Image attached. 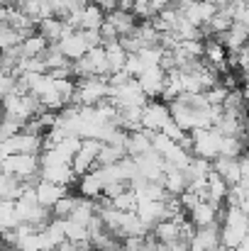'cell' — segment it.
Wrapping results in <instances>:
<instances>
[{
    "label": "cell",
    "instance_id": "39",
    "mask_svg": "<svg viewBox=\"0 0 249 251\" xmlns=\"http://www.w3.org/2000/svg\"><path fill=\"white\" fill-rule=\"evenodd\" d=\"M137 205H139V198H137V193L132 188L127 193H122L120 198L112 200V207L120 210V212H137Z\"/></svg>",
    "mask_w": 249,
    "mask_h": 251
},
{
    "label": "cell",
    "instance_id": "1",
    "mask_svg": "<svg viewBox=\"0 0 249 251\" xmlns=\"http://www.w3.org/2000/svg\"><path fill=\"white\" fill-rule=\"evenodd\" d=\"M220 222H222L220 225V242H222V247L237 251L249 237L247 212L240 205H227L222 210V215H220Z\"/></svg>",
    "mask_w": 249,
    "mask_h": 251
},
{
    "label": "cell",
    "instance_id": "7",
    "mask_svg": "<svg viewBox=\"0 0 249 251\" xmlns=\"http://www.w3.org/2000/svg\"><path fill=\"white\" fill-rule=\"evenodd\" d=\"M171 105L166 102H157V100H149L142 110V127L149 129V132H164V127L171 122Z\"/></svg>",
    "mask_w": 249,
    "mask_h": 251
},
{
    "label": "cell",
    "instance_id": "21",
    "mask_svg": "<svg viewBox=\"0 0 249 251\" xmlns=\"http://www.w3.org/2000/svg\"><path fill=\"white\" fill-rule=\"evenodd\" d=\"M227 59H230V51L225 49V44L220 39H208L205 42V61L218 74H227Z\"/></svg>",
    "mask_w": 249,
    "mask_h": 251
},
{
    "label": "cell",
    "instance_id": "34",
    "mask_svg": "<svg viewBox=\"0 0 249 251\" xmlns=\"http://www.w3.org/2000/svg\"><path fill=\"white\" fill-rule=\"evenodd\" d=\"M127 149L125 147H115V144H103L100 154H98V166H112V164H120L122 159H127ZM95 166V168H98Z\"/></svg>",
    "mask_w": 249,
    "mask_h": 251
},
{
    "label": "cell",
    "instance_id": "25",
    "mask_svg": "<svg viewBox=\"0 0 249 251\" xmlns=\"http://www.w3.org/2000/svg\"><path fill=\"white\" fill-rule=\"evenodd\" d=\"M152 139H154V132H149V129L132 132L130 139H127V154H130L132 159H137V156L152 151V149H154V142H152Z\"/></svg>",
    "mask_w": 249,
    "mask_h": 251
},
{
    "label": "cell",
    "instance_id": "4",
    "mask_svg": "<svg viewBox=\"0 0 249 251\" xmlns=\"http://www.w3.org/2000/svg\"><path fill=\"white\" fill-rule=\"evenodd\" d=\"M191 134H193V156H200V159H208V161L220 159L225 134H220L215 127L198 129V132H191Z\"/></svg>",
    "mask_w": 249,
    "mask_h": 251
},
{
    "label": "cell",
    "instance_id": "11",
    "mask_svg": "<svg viewBox=\"0 0 249 251\" xmlns=\"http://www.w3.org/2000/svg\"><path fill=\"white\" fill-rule=\"evenodd\" d=\"M166 78H168V74H166L162 66H149L137 81H139L142 90H144V95H147L149 100H157V98L164 95Z\"/></svg>",
    "mask_w": 249,
    "mask_h": 251
},
{
    "label": "cell",
    "instance_id": "45",
    "mask_svg": "<svg viewBox=\"0 0 249 251\" xmlns=\"http://www.w3.org/2000/svg\"><path fill=\"white\" fill-rule=\"evenodd\" d=\"M17 81H20V76L2 71V78H0V90H2V98H7V95L17 93Z\"/></svg>",
    "mask_w": 249,
    "mask_h": 251
},
{
    "label": "cell",
    "instance_id": "17",
    "mask_svg": "<svg viewBox=\"0 0 249 251\" xmlns=\"http://www.w3.org/2000/svg\"><path fill=\"white\" fill-rule=\"evenodd\" d=\"M69 195V188L66 185H59V183H49V180H39L37 183V200L42 207H49L54 210V205Z\"/></svg>",
    "mask_w": 249,
    "mask_h": 251
},
{
    "label": "cell",
    "instance_id": "40",
    "mask_svg": "<svg viewBox=\"0 0 249 251\" xmlns=\"http://www.w3.org/2000/svg\"><path fill=\"white\" fill-rule=\"evenodd\" d=\"M76 202H79V195H66V198H61L56 205H54V217L56 220H69L71 215H74V210H76Z\"/></svg>",
    "mask_w": 249,
    "mask_h": 251
},
{
    "label": "cell",
    "instance_id": "22",
    "mask_svg": "<svg viewBox=\"0 0 249 251\" xmlns=\"http://www.w3.org/2000/svg\"><path fill=\"white\" fill-rule=\"evenodd\" d=\"M69 32H71V27H69L66 20H61V17H47V20L39 22V34H42L49 44H59Z\"/></svg>",
    "mask_w": 249,
    "mask_h": 251
},
{
    "label": "cell",
    "instance_id": "27",
    "mask_svg": "<svg viewBox=\"0 0 249 251\" xmlns=\"http://www.w3.org/2000/svg\"><path fill=\"white\" fill-rule=\"evenodd\" d=\"M205 198H208L210 202H215V205H222V202L230 198V183H227L222 176H218L215 171H213L210 178H208V193H205Z\"/></svg>",
    "mask_w": 249,
    "mask_h": 251
},
{
    "label": "cell",
    "instance_id": "6",
    "mask_svg": "<svg viewBox=\"0 0 249 251\" xmlns=\"http://www.w3.org/2000/svg\"><path fill=\"white\" fill-rule=\"evenodd\" d=\"M0 149H2V156H15V154H37V156H42V151H44V137L20 132V134L5 139L0 144Z\"/></svg>",
    "mask_w": 249,
    "mask_h": 251
},
{
    "label": "cell",
    "instance_id": "2",
    "mask_svg": "<svg viewBox=\"0 0 249 251\" xmlns=\"http://www.w3.org/2000/svg\"><path fill=\"white\" fill-rule=\"evenodd\" d=\"M110 100V83L108 78H81L76 85V100L74 105H81V107H98L103 102Z\"/></svg>",
    "mask_w": 249,
    "mask_h": 251
},
{
    "label": "cell",
    "instance_id": "37",
    "mask_svg": "<svg viewBox=\"0 0 249 251\" xmlns=\"http://www.w3.org/2000/svg\"><path fill=\"white\" fill-rule=\"evenodd\" d=\"M25 39H27V37H25L22 32H17V29H12V27H7V25L0 27V47H2V51L22 47Z\"/></svg>",
    "mask_w": 249,
    "mask_h": 251
},
{
    "label": "cell",
    "instance_id": "3",
    "mask_svg": "<svg viewBox=\"0 0 249 251\" xmlns=\"http://www.w3.org/2000/svg\"><path fill=\"white\" fill-rule=\"evenodd\" d=\"M110 102H112L117 110H130V107H144V105L149 102V98L144 95L139 81L132 78L130 83L117 85V88L110 85Z\"/></svg>",
    "mask_w": 249,
    "mask_h": 251
},
{
    "label": "cell",
    "instance_id": "20",
    "mask_svg": "<svg viewBox=\"0 0 249 251\" xmlns=\"http://www.w3.org/2000/svg\"><path fill=\"white\" fill-rule=\"evenodd\" d=\"M108 22H112V27L117 29V34H120V39L122 37H130V34H135L137 32V27H139V22H137V15L132 12V10H112V12H108Z\"/></svg>",
    "mask_w": 249,
    "mask_h": 251
},
{
    "label": "cell",
    "instance_id": "32",
    "mask_svg": "<svg viewBox=\"0 0 249 251\" xmlns=\"http://www.w3.org/2000/svg\"><path fill=\"white\" fill-rule=\"evenodd\" d=\"M81 144H83V139H79V137H66V139L56 142L54 154H56V156H59L64 164H74L76 154L81 151Z\"/></svg>",
    "mask_w": 249,
    "mask_h": 251
},
{
    "label": "cell",
    "instance_id": "43",
    "mask_svg": "<svg viewBox=\"0 0 249 251\" xmlns=\"http://www.w3.org/2000/svg\"><path fill=\"white\" fill-rule=\"evenodd\" d=\"M230 93H232V90H230L227 85L218 83L215 88H210L205 95H208V102H210L213 107H222V105H225V100L230 98Z\"/></svg>",
    "mask_w": 249,
    "mask_h": 251
},
{
    "label": "cell",
    "instance_id": "46",
    "mask_svg": "<svg viewBox=\"0 0 249 251\" xmlns=\"http://www.w3.org/2000/svg\"><path fill=\"white\" fill-rule=\"evenodd\" d=\"M164 134L168 137V139H173V142H178V144H181V142L186 139V134H191V132H183V129H181V127H178L173 120H171V122L164 127Z\"/></svg>",
    "mask_w": 249,
    "mask_h": 251
},
{
    "label": "cell",
    "instance_id": "36",
    "mask_svg": "<svg viewBox=\"0 0 249 251\" xmlns=\"http://www.w3.org/2000/svg\"><path fill=\"white\" fill-rule=\"evenodd\" d=\"M64 229H66V239L69 242H76V244L90 242V229L85 225H81V222H76V220H64Z\"/></svg>",
    "mask_w": 249,
    "mask_h": 251
},
{
    "label": "cell",
    "instance_id": "33",
    "mask_svg": "<svg viewBox=\"0 0 249 251\" xmlns=\"http://www.w3.org/2000/svg\"><path fill=\"white\" fill-rule=\"evenodd\" d=\"M108 20V12L98 5H83V22H81V29H100Z\"/></svg>",
    "mask_w": 249,
    "mask_h": 251
},
{
    "label": "cell",
    "instance_id": "50",
    "mask_svg": "<svg viewBox=\"0 0 249 251\" xmlns=\"http://www.w3.org/2000/svg\"><path fill=\"white\" fill-rule=\"evenodd\" d=\"M205 2H210V5H215L218 10H222V7H225V5H227L230 0H205Z\"/></svg>",
    "mask_w": 249,
    "mask_h": 251
},
{
    "label": "cell",
    "instance_id": "30",
    "mask_svg": "<svg viewBox=\"0 0 249 251\" xmlns=\"http://www.w3.org/2000/svg\"><path fill=\"white\" fill-rule=\"evenodd\" d=\"M152 234H154V239L162 242V244H176V242H183V239H181V225L173 222V220L159 222V225L152 229Z\"/></svg>",
    "mask_w": 249,
    "mask_h": 251
},
{
    "label": "cell",
    "instance_id": "12",
    "mask_svg": "<svg viewBox=\"0 0 249 251\" xmlns=\"http://www.w3.org/2000/svg\"><path fill=\"white\" fill-rule=\"evenodd\" d=\"M137 215L149 229H154L159 222L168 220V205H166V200H139Z\"/></svg>",
    "mask_w": 249,
    "mask_h": 251
},
{
    "label": "cell",
    "instance_id": "10",
    "mask_svg": "<svg viewBox=\"0 0 249 251\" xmlns=\"http://www.w3.org/2000/svg\"><path fill=\"white\" fill-rule=\"evenodd\" d=\"M59 49H61V54L69 59V61H81L83 56L90 51V47H88V39H85V34H83V29H71L59 44H56Z\"/></svg>",
    "mask_w": 249,
    "mask_h": 251
},
{
    "label": "cell",
    "instance_id": "29",
    "mask_svg": "<svg viewBox=\"0 0 249 251\" xmlns=\"http://www.w3.org/2000/svg\"><path fill=\"white\" fill-rule=\"evenodd\" d=\"M20 225H22V217H20L17 202L2 200L0 202V227H2V232H15Z\"/></svg>",
    "mask_w": 249,
    "mask_h": 251
},
{
    "label": "cell",
    "instance_id": "51",
    "mask_svg": "<svg viewBox=\"0 0 249 251\" xmlns=\"http://www.w3.org/2000/svg\"><path fill=\"white\" fill-rule=\"evenodd\" d=\"M247 156H249V147H247Z\"/></svg>",
    "mask_w": 249,
    "mask_h": 251
},
{
    "label": "cell",
    "instance_id": "19",
    "mask_svg": "<svg viewBox=\"0 0 249 251\" xmlns=\"http://www.w3.org/2000/svg\"><path fill=\"white\" fill-rule=\"evenodd\" d=\"M164 188L171 198H181L188 188H191V180H188V173L181 171V168H173L166 164V173H164Z\"/></svg>",
    "mask_w": 249,
    "mask_h": 251
},
{
    "label": "cell",
    "instance_id": "26",
    "mask_svg": "<svg viewBox=\"0 0 249 251\" xmlns=\"http://www.w3.org/2000/svg\"><path fill=\"white\" fill-rule=\"evenodd\" d=\"M25 180L12 176V173H2V180H0V198L2 200H12L17 202L22 195H25Z\"/></svg>",
    "mask_w": 249,
    "mask_h": 251
},
{
    "label": "cell",
    "instance_id": "24",
    "mask_svg": "<svg viewBox=\"0 0 249 251\" xmlns=\"http://www.w3.org/2000/svg\"><path fill=\"white\" fill-rule=\"evenodd\" d=\"M103 193H105V183L98 176V171H90V173H85V176L79 178V195L81 198L98 200V198H103Z\"/></svg>",
    "mask_w": 249,
    "mask_h": 251
},
{
    "label": "cell",
    "instance_id": "5",
    "mask_svg": "<svg viewBox=\"0 0 249 251\" xmlns=\"http://www.w3.org/2000/svg\"><path fill=\"white\" fill-rule=\"evenodd\" d=\"M42 171V159L37 154H15V156H2V173H12L22 180L37 178Z\"/></svg>",
    "mask_w": 249,
    "mask_h": 251
},
{
    "label": "cell",
    "instance_id": "31",
    "mask_svg": "<svg viewBox=\"0 0 249 251\" xmlns=\"http://www.w3.org/2000/svg\"><path fill=\"white\" fill-rule=\"evenodd\" d=\"M49 47H52V44H49L39 32H34L32 37H27V39L22 42V59H37V56H44Z\"/></svg>",
    "mask_w": 249,
    "mask_h": 251
},
{
    "label": "cell",
    "instance_id": "44",
    "mask_svg": "<svg viewBox=\"0 0 249 251\" xmlns=\"http://www.w3.org/2000/svg\"><path fill=\"white\" fill-rule=\"evenodd\" d=\"M22 129H25V125H22L20 120H15V117H7V115H5V122H2V132H0V137H2V142H5V139H10V137L20 134Z\"/></svg>",
    "mask_w": 249,
    "mask_h": 251
},
{
    "label": "cell",
    "instance_id": "23",
    "mask_svg": "<svg viewBox=\"0 0 249 251\" xmlns=\"http://www.w3.org/2000/svg\"><path fill=\"white\" fill-rule=\"evenodd\" d=\"M213 168H215L218 176H222L230 183V188L237 185V183H242V164H240V159H225V156H220V159L213 161Z\"/></svg>",
    "mask_w": 249,
    "mask_h": 251
},
{
    "label": "cell",
    "instance_id": "15",
    "mask_svg": "<svg viewBox=\"0 0 249 251\" xmlns=\"http://www.w3.org/2000/svg\"><path fill=\"white\" fill-rule=\"evenodd\" d=\"M220 242V225H210V227H195V234L191 239V251H213L218 249Z\"/></svg>",
    "mask_w": 249,
    "mask_h": 251
},
{
    "label": "cell",
    "instance_id": "28",
    "mask_svg": "<svg viewBox=\"0 0 249 251\" xmlns=\"http://www.w3.org/2000/svg\"><path fill=\"white\" fill-rule=\"evenodd\" d=\"M105 51H108L110 76H112V74H120V71H125L130 54H127V49H125V47L120 44V39H117V42H110V44H105Z\"/></svg>",
    "mask_w": 249,
    "mask_h": 251
},
{
    "label": "cell",
    "instance_id": "49",
    "mask_svg": "<svg viewBox=\"0 0 249 251\" xmlns=\"http://www.w3.org/2000/svg\"><path fill=\"white\" fill-rule=\"evenodd\" d=\"M56 251H81V249H79V244H76V242H64Z\"/></svg>",
    "mask_w": 249,
    "mask_h": 251
},
{
    "label": "cell",
    "instance_id": "38",
    "mask_svg": "<svg viewBox=\"0 0 249 251\" xmlns=\"http://www.w3.org/2000/svg\"><path fill=\"white\" fill-rule=\"evenodd\" d=\"M232 25H235V20H232L225 10H218V15L210 20V25H208V27L213 29V34H215V37H222L225 32H230V29H232Z\"/></svg>",
    "mask_w": 249,
    "mask_h": 251
},
{
    "label": "cell",
    "instance_id": "16",
    "mask_svg": "<svg viewBox=\"0 0 249 251\" xmlns=\"http://www.w3.org/2000/svg\"><path fill=\"white\" fill-rule=\"evenodd\" d=\"M220 215H222L220 205H215V202H210V200H203L195 210L188 212V220H191L195 227H210V225H218V222H220Z\"/></svg>",
    "mask_w": 249,
    "mask_h": 251
},
{
    "label": "cell",
    "instance_id": "18",
    "mask_svg": "<svg viewBox=\"0 0 249 251\" xmlns=\"http://www.w3.org/2000/svg\"><path fill=\"white\" fill-rule=\"evenodd\" d=\"M220 42L225 44V49H227L230 54H240V51H245L247 44H249V27L247 25H242V22H235L232 29L225 32V34L220 37Z\"/></svg>",
    "mask_w": 249,
    "mask_h": 251
},
{
    "label": "cell",
    "instance_id": "9",
    "mask_svg": "<svg viewBox=\"0 0 249 251\" xmlns=\"http://www.w3.org/2000/svg\"><path fill=\"white\" fill-rule=\"evenodd\" d=\"M100 149H103V142H95V139H83L81 151L76 154V159H74V164H71L79 178H81V176H85V173H90V171H95Z\"/></svg>",
    "mask_w": 249,
    "mask_h": 251
},
{
    "label": "cell",
    "instance_id": "35",
    "mask_svg": "<svg viewBox=\"0 0 249 251\" xmlns=\"http://www.w3.org/2000/svg\"><path fill=\"white\" fill-rule=\"evenodd\" d=\"M245 139L242 137H225L222 139V149H220V156L225 159H242L245 156Z\"/></svg>",
    "mask_w": 249,
    "mask_h": 251
},
{
    "label": "cell",
    "instance_id": "41",
    "mask_svg": "<svg viewBox=\"0 0 249 251\" xmlns=\"http://www.w3.org/2000/svg\"><path fill=\"white\" fill-rule=\"evenodd\" d=\"M164 54L166 49L164 47H144L137 56L144 61V66L149 69V66H162V61H164Z\"/></svg>",
    "mask_w": 249,
    "mask_h": 251
},
{
    "label": "cell",
    "instance_id": "42",
    "mask_svg": "<svg viewBox=\"0 0 249 251\" xmlns=\"http://www.w3.org/2000/svg\"><path fill=\"white\" fill-rule=\"evenodd\" d=\"M44 64H47V69L49 71H54V69H61V66H69L71 61L61 54V49L56 47V44H52L49 49H47V54H44Z\"/></svg>",
    "mask_w": 249,
    "mask_h": 251
},
{
    "label": "cell",
    "instance_id": "14",
    "mask_svg": "<svg viewBox=\"0 0 249 251\" xmlns=\"http://www.w3.org/2000/svg\"><path fill=\"white\" fill-rule=\"evenodd\" d=\"M2 25H7V27L22 32L25 37H32V34H34V27H37V22H34L29 15H25L17 5L2 7Z\"/></svg>",
    "mask_w": 249,
    "mask_h": 251
},
{
    "label": "cell",
    "instance_id": "8",
    "mask_svg": "<svg viewBox=\"0 0 249 251\" xmlns=\"http://www.w3.org/2000/svg\"><path fill=\"white\" fill-rule=\"evenodd\" d=\"M137 171H139V180H152V183H162L166 173V161L162 154H157L154 149L137 156Z\"/></svg>",
    "mask_w": 249,
    "mask_h": 251
},
{
    "label": "cell",
    "instance_id": "13",
    "mask_svg": "<svg viewBox=\"0 0 249 251\" xmlns=\"http://www.w3.org/2000/svg\"><path fill=\"white\" fill-rule=\"evenodd\" d=\"M39 178L42 180H49V183H59V185H71V183H79L76 178V171L71 164H42L39 171Z\"/></svg>",
    "mask_w": 249,
    "mask_h": 251
},
{
    "label": "cell",
    "instance_id": "48",
    "mask_svg": "<svg viewBox=\"0 0 249 251\" xmlns=\"http://www.w3.org/2000/svg\"><path fill=\"white\" fill-rule=\"evenodd\" d=\"M93 5H98V7H103L105 12H112V10H117V5H120V0H90Z\"/></svg>",
    "mask_w": 249,
    "mask_h": 251
},
{
    "label": "cell",
    "instance_id": "47",
    "mask_svg": "<svg viewBox=\"0 0 249 251\" xmlns=\"http://www.w3.org/2000/svg\"><path fill=\"white\" fill-rule=\"evenodd\" d=\"M237 66L242 69V74L249 78V49H245V51L237 54Z\"/></svg>",
    "mask_w": 249,
    "mask_h": 251
}]
</instances>
